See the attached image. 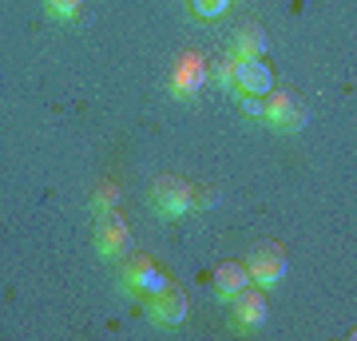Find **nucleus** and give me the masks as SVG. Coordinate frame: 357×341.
Returning <instances> with one entry per match:
<instances>
[{
  "label": "nucleus",
  "instance_id": "12",
  "mask_svg": "<svg viewBox=\"0 0 357 341\" xmlns=\"http://www.w3.org/2000/svg\"><path fill=\"white\" fill-rule=\"evenodd\" d=\"M119 206V187L115 183H100V187L91 190V211L103 215V211H115Z\"/></svg>",
  "mask_w": 357,
  "mask_h": 341
},
{
  "label": "nucleus",
  "instance_id": "10",
  "mask_svg": "<svg viewBox=\"0 0 357 341\" xmlns=\"http://www.w3.org/2000/svg\"><path fill=\"white\" fill-rule=\"evenodd\" d=\"M243 286H250V274H246L243 262H222V266L215 270V290H218V298H234Z\"/></svg>",
  "mask_w": 357,
  "mask_h": 341
},
{
  "label": "nucleus",
  "instance_id": "6",
  "mask_svg": "<svg viewBox=\"0 0 357 341\" xmlns=\"http://www.w3.org/2000/svg\"><path fill=\"white\" fill-rule=\"evenodd\" d=\"M234 84L243 88V96H266V91H274V72L262 60H238Z\"/></svg>",
  "mask_w": 357,
  "mask_h": 341
},
{
  "label": "nucleus",
  "instance_id": "8",
  "mask_svg": "<svg viewBox=\"0 0 357 341\" xmlns=\"http://www.w3.org/2000/svg\"><path fill=\"white\" fill-rule=\"evenodd\" d=\"M234 302V317L243 321V326H262L270 314V305H266V294L255 290V286H243V290L230 298Z\"/></svg>",
  "mask_w": 357,
  "mask_h": 341
},
{
  "label": "nucleus",
  "instance_id": "14",
  "mask_svg": "<svg viewBox=\"0 0 357 341\" xmlns=\"http://www.w3.org/2000/svg\"><path fill=\"white\" fill-rule=\"evenodd\" d=\"M79 8H84V0H48V13L56 20H76Z\"/></svg>",
  "mask_w": 357,
  "mask_h": 341
},
{
  "label": "nucleus",
  "instance_id": "4",
  "mask_svg": "<svg viewBox=\"0 0 357 341\" xmlns=\"http://www.w3.org/2000/svg\"><path fill=\"white\" fill-rule=\"evenodd\" d=\"M96 246H100L103 258H123V254H128L131 230H128V222L115 215V211L96 215Z\"/></svg>",
  "mask_w": 357,
  "mask_h": 341
},
{
  "label": "nucleus",
  "instance_id": "17",
  "mask_svg": "<svg viewBox=\"0 0 357 341\" xmlns=\"http://www.w3.org/2000/svg\"><path fill=\"white\" fill-rule=\"evenodd\" d=\"M215 202H218V190L215 187H195V202H191V206H203V211H206V206H215Z\"/></svg>",
  "mask_w": 357,
  "mask_h": 341
},
{
  "label": "nucleus",
  "instance_id": "1",
  "mask_svg": "<svg viewBox=\"0 0 357 341\" xmlns=\"http://www.w3.org/2000/svg\"><path fill=\"white\" fill-rule=\"evenodd\" d=\"M246 274L255 286H274V282L286 274V250H282L278 242H258L255 250L246 254Z\"/></svg>",
  "mask_w": 357,
  "mask_h": 341
},
{
  "label": "nucleus",
  "instance_id": "5",
  "mask_svg": "<svg viewBox=\"0 0 357 341\" xmlns=\"http://www.w3.org/2000/svg\"><path fill=\"white\" fill-rule=\"evenodd\" d=\"M206 84V60L199 52H187V56H178L175 60V72H171V88L178 96H199Z\"/></svg>",
  "mask_w": 357,
  "mask_h": 341
},
{
  "label": "nucleus",
  "instance_id": "11",
  "mask_svg": "<svg viewBox=\"0 0 357 341\" xmlns=\"http://www.w3.org/2000/svg\"><path fill=\"white\" fill-rule=\"evenodd\" d=\"M234 68H238V56L230 52V56H222V60H215V63H206V79H215V84H234Z\"/></svg>",
  "mask_w": 357,
  "mask_h": 341
},
{
  "label": "nucleus",
  "instance_id": "3",
  "mask_svg": "<svg viewBox=\"0 0 357 341\" xmlns=\"http://www.w3.org/2000/svg\"><path fill=\"white\" fill-rule=\"evenodd\" d=\"M262 115H266L274 127H286V131H298L306 123V107L294 91H266L262 96Z\"/></svg>",
  "mask_w": 357,
  "mask_h": 341
},
{
  "label": "nucleus",
  "instance_id": "13",
  "mask_svg": "<svg viewBox=\"0 0 357 341\" xmlns=\"http://www.w3.org/2000/svg\"><path fill=\"white\" fill-rule=\"evenodd\" d=\"M167 286H171V278H167V274L159 270V266H151V270H143V278L135 282V290H139V294H151V298H155V294H163Z\"/></svg>",
  "mask_w": 357,
  "mask_h": 341
},
{
  "label": "nucleus",
  "instance_id": "18",
  "mask_svg": "<svg viewBox=\"0 0 357 341\" xmlns=\"http://www.w3.org/2000/svg\"><path fill=\"white\" fill-rule=\"evenodd\" d=\"M243 112L246 115H262V96H243Z\"/></svg>",
  "mask_w": 357,
  "mask_h": 341
},
{
  "label": "nucleus",
  "instance_id": "15",
  "mask_svg": "<svg viewBox=\"0 0 357 341\" xmlns=\"http://www.w3.org/2000/svg\"><path fill=\"white\" fill-rule=\"evenodd\" d=\"M151 258H147V254H131L128 258V270H123V278H128V286H135V282L143 278V270H151Z\"/></svg>",
  "mask_w": 357,
  "mask_h": 341
},
{
  "label": "nucleus",
  "instance_id": "16",
  "mask_svg": "<svg viewBox=\"0 0 357 341\" xmlns=\"http://www.w3.org/2000/svg\"><path fill=\"white\" fill-rule=\"evenodd\" d=\"M191 8L203 16V20H215V16H222L230 8V0H191Z\"/></svg>",
  "mask_w": 357,
  "mask_h": 341
},
{
  "label": "nucleus",
  "instance_id": "2",
  "mask_svg": "<svg viewBox=\"0 0 357 341\" xmlns=\"http://www.w3.org/2000/svg\"><path fill=\"white\" fill-rule=\"evenodd\" d=\"M151 202L163 211V215L178 218V215H187V211H191L195 187L187 183V179H178V175H159L151 183Z\"/></svg>",
  "mask_w": 357,
  "mask_h": 341
},
{
  "label": "nucleus",
  "instance_id": "9",
  "mask_svg": "<svg viewBox=\"0 0 357 341\" xmlns=\"http://www.w3.org/2000/svg\"><path fill=\"white\" fill-rule=\"evenodd\" d=\"M266 48H270L266 28L255 24V20L234 32V56H238V60H262V56H266Z\"/></svg>",
  "mask_w": 357,
  "mask_h": 341
},
{
  "label": "nucleus",
  "instance_id": "7",
  "mask_svg": "<svg viewBox=\"0 0 357 341\" xmlns=\"http://www.w3.org/2000/svg\"><path fill=\"white\" fill-rule=\"evenodd\" d=\"M187 317V294L178 290L175 282L167 286L163 294L151 298V321H163V326H178Z\"/></svg>",
  "mask_w": 357,
  "mask_h": 341
}]
</instances>
